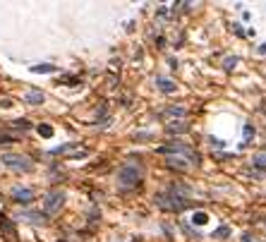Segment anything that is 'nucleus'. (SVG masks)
<instances>
[{
    "instance_id": "obj_16",
    "label": "nucleus",
    "mask_w": 266,
    "mask_h": 242,
    "mask_svg": "<svg viewBox=\"0 0 266 242\" xmlns=\"http://www.w3.org/2000/svg\"><path fill=\"white\" fill-rule=\"evenodd\" d=\"M207 221H209V216L207 213H194V218H192V223H194V225H207Z\"/></svg>"
},
{
    "instance_id": "obj_22",
    "label": "nucleus",
    "mask_w": 266,
    "mask_h": 242,
    "mask_svg": "<svg viewBox=\"0 0 266 242\" xmlns=\"http://www.w3.org/2000/svg\"><path fill=\"white\" fill-rule=\"evenodd\" d=\"M211 144H213V147H226V142H221V139H216V137H211Z\"/></svg>"
},
{
    "instance_id": "obj_8",
    "label": "nucleus",
    "mask_w": 266,
    "mask_h": 242,
    "mask_svg": "<svg viewBox=\"0 0 266 242\" xmlns=\"http://www.w3.org/2000/svg\"><path fill=\"white\" fill-rule=\"evenodd\" d=\"M24 101L29 103V106H41L43 101H46V96H43V91H38V89H31L24 93Z\"/></svg>"
},
{
    "instance_id": "obj_24",
    "label": "nucleus",
    "mask_w": 266,
    "mask_h": 242,
    "mask_svg": "<svg viewBox=\"0 0 266 242\" xmlns=\"http://www.w3.org/2000/svg\"><path fill=\"white\" fill-rule=\"evenodd\" d=\"M259 56H266V43H262V46H259Z\"/></svg>"
},
{
    "instance_id": "obj_23",
    "label": "nucleus",
    "mask_w": 266,
    "mask_h": 242,
    "mask_svg": "<svg viewBox=\"0 0 266 242\" xmlns=\"http://www.w3.org/2000/svg\"><path fill=\"white\" fill-rule=\"evenodd\" d=\"M0 106H2V108H10V106H12V101H10V98H2V101H0Z\"/></svg>"
},
{
    "instance_id": "obj_18",
    "label": "nucleus",
    "mask_w": 266,
    "mask_h": 242,
    "mask_svg": "<svg viewBox=\"0 0 266 242\" xmlns=\"http://www.w3.org/2000/svg\"><path fill=\"white\" fill-rule=\"evenodd\" d=\"M15 139H17L15 134H10V132H0V147H2V144H12Z\"/></svg>"
},
{
    "instance_id": "obj_20",
    "label": "nucleus",
    "mask_w": 266,
    "mask_h": 242,
    "mask_svg": "<svg viewBox=\"0 0 266 242\" xmlns=\"http://www.w3.org/2000/svg\"><path fill=\"white\" fill-rule=\"evenodd\" d=\"M38 134H43V137H51V134H53V127H48V125H38Z\"/></svg>"
},
{
    "instance_id": "obj_13",
    "label": "nucleus",
    "mask_w": 266,
    "mask_h": 242,
    "mask_svg": "<svg viewBox=\"0 0 266 242\" xmlns=\"http://www.w3.org/2000/svg\"><path fill=\"white\" fill-rule=\"evenodd\" d=\"M0 228H2V233H5L7 238H15V225H12L5 216H0Z\"/></svg>"
},
{
    "instance_id": "obj_14",
    "label": "nucleus",
    "mask_w": 266,
    "mask_h": 242,
    "mask_svg": "<svg viewBox=\"0 0 266 242\" xmlns=\"http://www.w3.org/2000/svg\"><path fill=\"white\" fill-rule=\"evenodd\" d=\"M10 127H15V130H31V122L29 120H24V118H19V120H12L10 122Z\"/></svg>"
},
{
    "instance_id": "obj_2",
    "label": "nucleus",
    "mask_w": 266,
    "mask_h": 242,
    "mask_svg": "<svg viewBox=\"0 0 266 242\" xmlns=\"http://www.w3.org/2000/svg\"><path fill=\"white\" fill-rule=\"evenodd\" d=\"M190 189L182 187V185H171L166 192H158L156 194V206L163 209V211H171V213H180L185 209L192 206V202L187 199Z\"/></svg>"
},
{
    "instance_id": "obj_9",
    "label": "nucleus",
    "mask_w": 266,
    "mask_h": 242,
    "mask_svg": "<svg viewBox=\"0 0 266 242\" xmlns=\"http://www.w3.org/2000/svg\"><path fill=\"white\" fill-rule=\"evenodd\" d=\"M156 84H158V89L166 91V93H175L177 91L175 82H171V79H166V77H156Z\"/></svg>"
},
{
    "instance_id": "obj_10",
    "label": "nucleus",
    "mask_w": 266,
    "mask_h": 242,
    "mask_svg": "<svg viewBox=\"0 0 266 242\" xmlns=\"http://www.w3.org/2000/svg\"><path fill=\"white\" fill-rule=\"evenodd\" d=\"M31 72L36 74H51V72H58L56 65H48V62H41V65H31Z\"/></svg>"
},
{
    "instance_id": "obj_4",
    "label": "nucleus",
    "mask_w": 266,
    "mask_h": 242,
    "mask_svg": "<svg viewBox=\"0 0 266 242\" xmlns=\"http://www.w3.org/2000/svg\"><path fill=\"white\" fill-rule=\"evenodd\" d=\"M2 166L10 168V170H17V173H29L34 168V161L24 153H2Z\"/></svg>"
},
{
    "instance_id": "obj_17",
    "label": "nucleus",
    "mask_w": 266,
    "mask_h": 242,
    "mask_svg": "<svg viewBox=\"0 0 266 242\" xmlns=\"http://www.w3.org/2000/svg\"><path fill=\"white\" fill-rule=\"evenodd\" d=\"M237 60H240L237 56H228V58L223 60V67H226V70L230 72V70H233V67H235V65H237Z\"/></svg>"
},
{
    "instance_id": "obj_15",
    "label": "nucleus",
    "mask_w": 266,
    "mask_h": 242,
    "mask_svg": "<svg viewBox=\"0 0 266 242\" xmlns=\"http://www.w3.org/2000/svg\"><path fill=\"white\" fill-rule=\"evenodd\" d=\"M252 163L257 166V168H264V173H266V151H262V153H257L254 158H252Z\"/></svg>"
},
{
    "instance_id": "obj_6",
    "label": "nucleus",
    "mask_w": 266,
    "mask_h": 242,
    "mask_svg": "<svg viewBox=\"0 0 266 242\" xmlns=\"http://www.w3.org/2000/svg\"><path fill=\"white\" fill-rule=\"evenodd\" d=\"M34 189L29 187H12V192H10V199H15L17 204H31L34 202Z\"/></svg>"
},
{
    "instance_id": "obj_7",
    "label": "nucleus",
    "mask_w": 266,
    "mask_h": 242,
    "mask_svg": "<svg viewBox=\"0 0 266 242\" xmlns=\"http://www.w3.org/2000/svg\"><path fill=\"white\" fill-rule=\"evenodd\" d=\"M17 218H22L27 223H34V225H46V213H38V211H19Z\"/></svg>"
},
{
    "instance_id": "obj_12",
    "label": "nucleus",
    "mask_w": 266,
    "mask_h": 242,
    "mask_svg": "<svg viewBox=\"0 0 266 242\" xmlns=\"http://www.w3.org/2000/svg\"><path fill=\"white\" fill-rule=\"evenodd\" d=\"M185 113H187V111H185L182 106H171V108H166V111H163V115H166V118H185Z\"/></svg>"
},
{
    "instance_id": "obj_21",
    "label": "nucleus",
    "mask_w": 266,
    "mask_h": 242,
    "mask_svg": "<svg viewBox=\"0 0 266 242\" xmlns=\"http://www.w3.org/2000/svg\"><path fill=\"white\" fill-rule=\"evenodd\" d=\"M252 134H254V127H252V125H245V139H247V142L252 139ZM247 142H245V144H247Z\"/></svg>"
},
{
    "instance_id": "obj_3",
    "label": "nucleus",
    "mask_w": 266,
    "mask_h": 242,
    "mask_svg": "<svg viewBox=\"0 0 266 242\" xmlns=\"http://www.w3.org/2000/svg\"><path fill=\"white\" fill-rule=\"evenodd\" d=\"M144 180V170L139 168V166H134V163H125V166H120L118 170V187L120 189H137L139 185Z\"/></svg>"
},
{
    "instance_id": "obj_19",
    "label": "nucleus",
    "mask_w": 266,
    "mask_h": 242,
    "mask_svg": "<svg viewBox=\"0 0 266 242\" xmlns=\"http://www.w3.org/2000/svg\"><path fill=\"white\" fill-rule=\"evenodd\" d=\"M228 235H230V228H228V225H221V228L213 233V238H228Z\"/></svg>"
},
{
    "instance_id": "obj_1",
    "label": "nucleus",
    "mask_w": 266,
    "mask_h": 242,
    "mask_svg": "<svg viewBox=\"0 0 266 242\" xmlns=\"http://www.w3.org/2000/svg\"><path fill=\"white\" fill-rule=\"evenodd\" d=\"M156 151L161 153V156H166L168 166H171V168H177V170H187L190 166H199V153L194 151L190 144H185V142L163 144V147H158Z\"/></svg>"
},
{
    "instance_id": "obj_11",
    "label": "nucleus",
    "mask_w": 266,
    "mask_h": 242,
    "mask_svg": "<svg viewBox=\"0 0 266 242\" xmlns=\"http://www.w3.org/2000/svg\"><path fill=\"white\" fill-rule=\"evenodd\" d=\"M187 130H190V125H187V122H182V120H175L173 125H168V127H166V132H168V134H180V132H187Z\"/></svg>"
},
{
    "instance_id": "obj_25",
    "label": "nucleus",
    "mask_w": 266,
    "mask_h": 242,
    "mask_svg": "<svg viewBox=\"0 0 266 242\" xmlns=\"http://www.w3.org/2000/svg\"><path fill=\"white\" fill-rule=\"evenodd\" d=\"M60 242H62V240H60Z\"/></svg>"
},
{
    "instance_id": "obj_5",
    "label": "nucleus",
    "mask_w": 266,
    "mask_h": 242,
    "mask_svg": "<svg viewBox=\"0 0 266 242\" xmlns=\"http://www.w3.org/2000/svg\"><path fill=\"white\" fill-rule=\"evenodd\" d=\"M67 194H65V189H53V192H48L46 194V199H43V213L46 216H56V213L65 206V199Z\"/></svg>"
}]
</instances>
